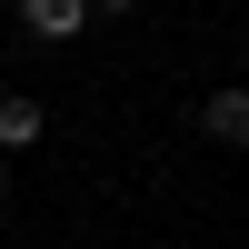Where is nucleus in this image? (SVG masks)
<instances>
[{
	"label": "nucleus",
	"mask_w": 249,
	"mask_h": 249,
	"mask_svg": "<svg viewBox=\"0 0 249 249\" xmlns=\"http://www.w3.org/2000/svg\"><path fill=\"white\" fill-rule=\"evenodd\" d=\"M80 20H90V0H20V30L30 40H70Z\"/></svg>",
	"instance_id": "obj_1"
},
{
	"label": "nucleus",
	"mask_w": 249,
	"mask_h": 249,
	"mask_svg": "<svg viewBox=\"0 0 249 249\" xmlns=\"http://www.w3.org/2000/svg\"><path fill=\"white\" fill-rule=\"evenodd\" d=\"M30 140H40V100H0V150H30Z\"/></svg>",
	"instance_id": "obj_2"
},
{
	"label": "nucleus",
	"mask_w": 249,
	"mask_h": 249,
	"mask_svg": "<svg viewBox=\"0 0 249 249\" xmlns=\"http://www.w3.org/2000/svg\"><path fill=\"white\" fill-rule=\"evenodd\" d=\"M199 120H210L219 140H249V90H210V110H199Z\"/></svg>",
	"instance_id": "obj_3"
},
{
	"label": "nucleus",
	"mask_w": 249,
	"mask_h": 249,
	"mask_svg": "<svg viewBox=\"0 0 249 249\" xmlns=\"http://www.w3.org/2000/svg\"><path fill=\"white\" fill-rule=\"evenodd\" d=\"M0 190H10V170H0Z\"/></svg>",
	"instance_id": "obj_4"
}]
</instances>
